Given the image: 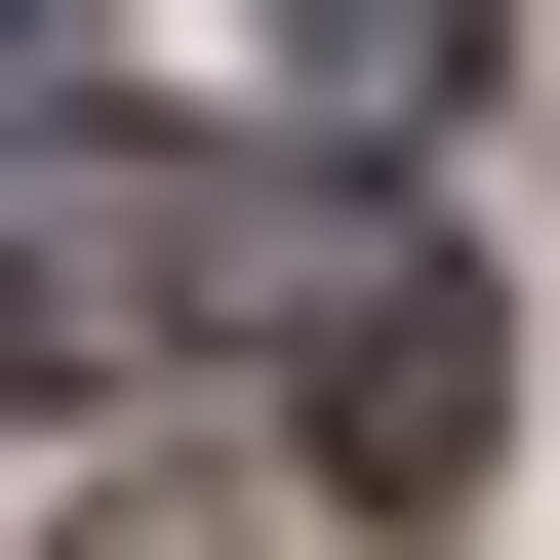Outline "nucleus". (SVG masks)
<instances>
[{
    "mask_svg": "<svg viewBox=\"0 0 560 560\" xmlns=\"http://www.w3.org/2000/svg\"><path fill=\"white\" fill-rule=\"evenodd\" d=\"M320 81H361V120H441V81H480V0H320Z\"/></svg>",
    "mask_w": 560,
    "mask_h": 560,
    "instance_id": "7ed1b4c3",
    "label": "nucleus"
},
{
    "mask_svg": "<svg viewBox=\"0 0 560 560\" xmlns=\"http://www.w3.org/2000/svg\"><path fill=\"white\" fill-rule=\"evenodd\" d=\"M241 320H280L320 521H441V480L521 441V320H480V241H400V200H241Z\"/></svg>",
    "mask_w": 560,
    "mask_h": 560,
    "instance_id": "f257e3e1",
    "label": "nucleus"
},
{
    "mask_svg": "<svg viewBox=\"0 0 560 560\" xmlns=\"http://www.w3.org/2000/svg\"><path fill=\"white\" fill-rule=\"evenodd\" d=\"M161 320H241V200L161 120H0V400H120Z\"/></svg>",
    "mask_w": 560,
    "mask_h": 560,
    "instance_id": "f03ea898",
    "label": "nucleus"
}]
</instances>
